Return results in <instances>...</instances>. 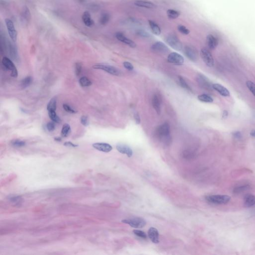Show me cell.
<instances>
[{
  "mask_svg": "<svg viewBox=\"0 0 255 255\" xmlns=\"http://www.w3.org/2000/svg\"><path fill=\"white\" fill-rule=\"evenodd\" d=\"M170 125L168 123H164L157 128L156 134L158 139L163 142H165L170 139Z\"/></svg>",
  "mask_w": 255,
  "mask_h": 255,
  "instance_id": "6da1fadb",
  "label": "cell"
},
{
  "mask_svg": "<svg viewBox=\"0 0 255 255\" xmlns=\"http://www.w3.org/2000/svg\"><path fill=\"white\" fill-rule=\"evenodd\" d=\"M207 201L214 204H225L228 203L231 198L227 195H210L206 197Z\"/></svg>",
  "mask_w": 255,
  "mask_h": 255,
  "instance_id": "7a4b0ae2",
  "label": "cell"
},
{
  "mask_svg": "<svg viewBox=\"0 0 255 255\" xmlns=\"http://www.w3.org/2000/svg\"><path fill=\"white\" fill-rule=\"evenodd\" d=\"M122 222L127 224L133 228H141L144 227L146 225V221L144 219L139 217H134L130 218L125 219Z\"/></svg>",
  "mask_w": 255,
  "mask_h": 255,
  "instance_id": "3957f363",
  "label": "cell"
},
{
  "mask_svg": "<svg viewBox=\"0 0 255 255\" xmlns=\"http://www.w3.org/2000/svg\"><path fill=\"white\" fill-rule=\"evenodd\" d=\"M165 41L170 47L176 51H181L182 50V43L175 35L173 34L168 35L166 38Z\"/></svg>",
  "mask_w": 255,
  "mask_h": 255,
  "instance_id": "277c9868",
  "label": "cell"
},
{
  "mask_svg": "<svg viewBox=\"0 0 255 255\" xmlns=\"http://www.w3.org/2000/svg\"><path fill=\"white\" fill-rule=\"evenodd\" d=\"M93 68L94 69L102 70L110 74L115 76H118L120 74V70L118 68L107 64H96L93 66Z\"/></svg>",
  "mask_w": 255,
  "mask_h": 255,
  "instance_id": "5b68a950",
  "label": "cell"
},
{
  "mask_svg": "<svg viewBox=\"0 0 255 255\" xmlns=\"http://www.w3.org/2000/svg\"><path fill=\"white\" fill-rule=\"evenodd\" d=\"M200 56H201L202 59L204 63L208 67H213L214 65V61L213 56L210 52V51L205 48L201 49L200 51Z\"/></svg>",
  "mask_w": 255,
  "mask_h": 255,
  "instance_id": "8992f818",
  "label": "cell"
},
{
  "mask_svg": "<svg viewBox=\"0 0 255 255\" xmlns=\"http://www.w3.org/2000/svg\"><path fill=\"white\" fill-rule=\"evenodd\" d=\"M2 64L5 69L10 71L11 76L17 78L18 76V72L14 63L8 57H4L2 59Z\"/></svg>",
  "mask_w": 255,
  "mask_h": 255,
  "instance_id": "52a82bcc",
  "label": "cell"
},
{
  "mask_svg": "<svg viewBox=\"0 0 255 255\" xmlns=\"http://www.w3.org/2000/svg\"><path fill=\"white\" fill-rule=\"evenodd\" d=\"M5 24L11 40L13 42H16L17 40V33L14 23L10 19L7 18L5 19Z\"/></svg>",
  "mask_w": 255,
  "mask_h": 255,
  "instance_id": "ba28073f",
  "label": "cell"
},
{
  "mask_svg": "<svg viewBox=\"0 0 255 255\" xmlns=\"http://www.w3.org/2000/svg\"><path fill=\"white\" fill-rule=\"evenodd\" d=\"M167 61L174 65H182L184 63V58L177 52H172L168 56Z\"/></svg>",
  "mask_w": 255,
  "mask_h": 255,
  "instance_id": "9c48e42d",
  "label": "cell"
},
{
  "mask_svg": "<svg viewBox=\"0 0 255 255\" xmlns=\"http://www.w3.org/2000/svg\"><path fill=\"white\" fill-rule=\"evenodd\" d=\"M184 52L186 56L193 62H196L198 60V52L196 49L192 47L186 46L184 48Z\"/></svg>",
  "mask_w": 255,
  "mask_h": 255,
  "instance_id": "30bf717a",
  "label": "cell"
},
{
  "mask_svg": "<svg viewBox=\"0 0 255 255\" xmlns=\"http://www.w3.org/2000/svg\"><path fill=\"white\" fill-rule=\"evenodd\" d=\"M151 48L152 51L158 54H167L170 51L167 45L161 42H156L152 45Z\"/></svg>",
  "mask_w": 255,
  "mask_h": 255,
  "instance_id": "8fae6325",
  "label": "cell"
},
{
  "mask_svg": "<svg viewBox=\"0 0 255 255\" xmlns=\"http://www.w3.org/2000/svg\"><path fill=\"white\" fill-rule=\"evenodd\" d=\"M116 38L118 40H119L120 42H123L124 44H127L129 47H130L132 48H135L136 47V44L135 42H133V40H131L129 38H127V37H125V35H124L123 33H121L120 32L117 33L115 35Z\"/></svg>",
  "mask_w": 255,
  "mask_h": 255,
  "instance_id": "7c38bea8",
  "label": "cell"
},
{
  "mask_svg": "<svg viewBox=\"0 0 255 255\" xmlns=\"http://www.w3.org/2000/svg\"><path fill=\"white\" fill-rule=\"evenodd\" d=\"M93 147L99 151L104 153H109L112 150V147L107 143L97 142L92 145Z\"/></svg>",
  "mask_w": 255,
  "mask_h": 255,
  "instance_id": "4fadbf2b",
  "label": "cell"
},
{
  "mask_svg": "<svg viewBox=\"0 0 255 255\" xmlns=\"http://www.w3.org/2000/svg\"><path fill=\"white\" fill-rule=\"evenodd\" d=\"M116 149L119 152L122 154H126L127 156L130 158L133 155L132 149L126 145L123 144H118L117 145Z\"/></svg>",
  "mask_w": 255,
  "mask_h": 255,
  "instance_id": "5bb4252c",
  "label": "cell"
},
{
  "mask_svg": "<svg viewBox=\"0 0 255 255\" xmlns=\"http://www.w3.org/2000/svg\"><path fill=\"white\" fill-rule=\"evenodd\" d=\"M161 98L158 94H154L152 98V105L155 111L158 114L161 112Z\"/></svg>",
  "mask_w": 255,
  "mask_h": 255,
  "instance_id": "9a60e30c",
  "label": "cell"
},
{
  "mask_svg": "<svg viewBox=\"0 0 255 255\" xmlns=\"http://www.w3.org/2000/svg\"><path fill=\"white\" fill-rule=\"evenodd\" d=\"M134 4L138 7L147 9H154L156 8V6L154 3L148 0H135Z\"/></svg>",
  "mask_w": 255,
  "mask_h": 255,
  "instance_id": "2e32d148",
  "label": "cell"
},
{
  "mask_svg": "<svg viewBox=\"0 0 255 255\" xmlns=\"http://www.w3.org/2000/svg\"><path fill=\"white\" fill-rule=\"evenodd\" d=\"M207 45L210 49H216L218 44V40L213 35H209L206 37Z\"/></svg>",
  "mask_w": 255,
  "mask_h": 255,
  "instance_id": "e0dca14e",
  "label": "cell"
},
{
  "mask_svg": "<svg viewBox=\"0 0 255 255\" xmlns=\"http://www.w3.org/2000/svg\"><path fill=\"white\" fill-rule=\"evenodd\" d=\"M148 235L149 239L153 243L158 244L159 243V233L157 229L154 227L149 228L148 231Z\"/></svg>",
  "mask_w": 255,
  "mask_h": 255,
  "instance_id": "ac0fdd59",
  "label": "cell"
},
{
  "mask_svg": "<svg viewBox=\"0 0 255 255\" xmlns=\"http://www.w3.org/2000/svg\"><path fill=\"white\" fill-rule=\"evenodd\" d=\"M212 88L218 92L221 95L224 97H228L230 96V92L227 89L220 84H214L212 85Z\"/></svg>",
  "mask_w": 255,
  "mask_h": 255,
  "instance_id": "d6986e66",
  "label": "cell"
},
{
  "mask_svg": "<svg viewBox=\"0 0 255 255\" xmlns=\"http://www.w3.org/2000/svg\"><path fill=\"white\" fill-rule=\"evenodd\" d=\"M243 200L244 206L246 207H252L255 205V196L252 194H247Z\"/></svg>",
  "mask_w": 255,
  "mask_h": 255,
  "instance_id": "ffe728a7",
  "label": "cell"
},
{
  "mask_svg": "<svg viewBox=\"0 0 255 255\" xmlns=\"http://www.w3.org/2000/svg\"><path fill=\"white\" fill-rule=\"evenodd\" d=\"M82 19L86 26L91 27L94 25V21L91 18L90 14L87 11H85L82 14Z\"/></svg>",
  "mask_w": 255,
  "mask_h": 255,
  "instance_id": "44dd1931",
  "label": "cell"
},
{
  "mask_svg": "<svg viewBox=\"0 0 255 255\" xmlns=\"http://www.w3.org/2000/svg\"><path fill=\"white\" fill-rule=\"evenodd\" d=\"M149 24L151 28V31L154 35H159L161 33V29L159 26L156 23H155L154 21L149 20Z\"/></svg>",
  "mask_w": 255,
  "mask_h": 255,
  "instance_id": "7402d4cb",
  "label": "cell"
},
{
  "mask_svg": "<svg viewBox=\"0 0 255 255\" xmlns=\"http://www.w3.org/2000/svg\"><path fill=\"white\" fill-rule=\"evenodd\" d=\"M22 20L24 22V23H28L31 19V14H30L29 9L27 7H25L22 12L21 14Z\"/></svg>",
  "mask_w": 255,
  "mask_h": 255,
  "instance_id": "603a6c76",
  "label": "cell"
},
{
  "mask_svg": "<svg viewBox=\"0 0 255 255\" xmlns=\"http://www.w3.org/2000/svg\"><path fill=\"white\" fill-rule=\"evenodd\" d=\"M167 13L168 17L171 19H175L181 15L179 12L173 9H169L167 10Z\"/></svg>",
  "mask_w": 255,
  "mask_h": 255,
  "instance_id": "cb8c5ba5",
  "label": "cell"
},
{
  "mask_svg": "<svg viewBox=\"0 0 255 255\" xmlns=\"http://www.w3.org/2000/svg\"><path fill=\"white\" fill-rule=\"evenodd\" d=\"M57 106V100L56 98H52L47 104V110L48 111H56Z\"/></svg>",
  "mask_w": 255,
  "mask_h": 255,
  "instance_id": "d4e9b609",
  "label": "cell"
},
{
  "mask_svg": "<svg viewBox=\"0 0 255 255\" xmlns=\"http://www.w3.org/2000/svg\"><path fill=\"white\" fill-rule=\"evenodd\" d=\"M71 132V128L69 124H65L63 126L62 130L61 132V134L63 137H66L69 135Z\"/></svg>",
  "mask_w": 255,
  "mask_h": 255,
  "instance_id": "484cf974",
  "label": "cell"
},
{
  "mask_svg": "<svg viewBox=\"0 0 255 255\" xmlns=\"http://www.w3.org/2000/svg\"><path fill=\"white\" fill-rule=\"evenodd\" d=\"M32 78L31 76H28L24 78L23 80L21 81V87L22 89L26 88V87L29 86L31 84L32 82Z\"/></svg>",
  "mask_w": 255,
  "mask_h": 255,
  "instance_id": "4316f807",
  "label": "cell"
},
{
  "mask_svg": "<svg viewBox=\"0 0 255 255\" xmlns=\"http://www.w3.org/2000/svg\"><path fill=\"white\" fill-rule=\"evenodd\" d=\"M79 84L82 87H88L92 85V82L86 77H82L79 79Z\"/></svg>",
  "mask_w": 255,
  "mask_h": 255,
  "instance_id": "83f0119b",
  "label": "cell"
},
{
  "mask_svg": "<svg viewBox=\"0 0 255 255\" xmlns=\"http://www.w3.org/2000/svg\"><path fill=\"white\" fill-rule=\"evenodd\" d=\"M49 116L51 118V120L56 123H60L61 119L56 114V111H49Z\"/></svg>",
  "mask_w": 255,
  "mask_h": 255,
  "instance_id": "f1b7e54d",
  "label": "cell"
},
{
  "mask_svg": "<svg viewBox=\"0 0 255 255\" xmlns=\"http://www.w3.org/2000/svg\"><path fill=\"white\" fill-rule=\"evenodd\" d=\"M178 78H179V83L183 88L187 90L190 91L191 92L192 91V89L189 86V85L186 83V80H184V78L181 76H179Z\"/></svg>",
  "mask_w": 255,
  "mask_h": 255,
  "instance_id": "f546056e",
  "label": "cell"
},
{
  "mask_svg": "<svg viewBox=\"0 0 255 255\" xmlns=\"http://www.w3.org/2000/svg\"><path fill=\"white\" fill-rule=\"evenodd\" d=\"M198 99L199 101L203 102L212 103L213 101V99H212V98L206 94L200 95L198 96Z\"/></svg>",
  "mask_w": 255,
  "mask_h": 255,
  "instance_id": "4dcf8cb0",
  "label": "cell"
},
{
  "mask_svg": "<svg viewBox=\"0 0 255 255\" xmlns=\"http://www.w3.org/2000/svg\"><path fill=\"white\" fill-rule=\"evenodd\" d=\"M110 19V16L107 13H104L101 15V17L100 19V23L102 25L107 24Z\"/></svg>",
  "mask_w": 255,
  "mask_h": 255,
  "instance_id": "1f68e13d",
  "label": "cell"
},
{
  "mask_svg": "<svg viewBox=\"0 0 255 255\" xmlns=\"http://www.w3.org/2000/svg\"><path fill=\"white\" fill-rule=\"evenodd\" d=\"M9 200L12 203L16 205H20L22 201V198L19 196H10L9 197Z\"/></svg>",
  "mask_w": 255,
  "mask_h": 255,
  "instance_id": "d6a6232c",
  "label": "cell"
},
{
  "mask_svg": "<svg viewBox=\"0 0 255 255\" xmlns=\"http://www.w3.org/2000/svg\"><path fill=\"white\" fill-rule=\"evenodd\" d=\"M250 188V186L248 185H244V186H239L238 187H236L234 189V192L235 193H240L242 192L243 191L248 190Z\"/></svg>",
  "mask_w": 255,
  "mask_h": 255,
  "instance_id": "836d02e7",
  "label": "cell"
},
{
  "mask_svg": "<svg viewBox=\"0 0 255 255\" xmlns=\"http://www.w3.org/2000/svg\"><path fill=\"white\" fill-rule=\"evenodd\" d=\"M12 145L15 147H23L26 145V142L24 141H21L19 140H15L12 142Z\"/></svg>",
  "mask_w": 255,
  "mask_h": 255,
  "instance_id": "e575fe53",
  "label": "cell"
},
{
  "mask_svg": "<svg viewBox=\"0 0 255 255\" xmlns=\"http://www.w3.org/2000/svg\"><path fill=\"white\" fill-rule=\"evenodd\" d=\"M246 85L249 90L255 97V84L251 81H248L246 82Z\"/></svg>",
  "mask_w": 255,
  "mask_h": 255,
  "instance_id": "d590c367",
  "label": "cell"
},
{
  "mask_svg": "<svg viewBox=\"0 0 255 255\" xmlns=\"http://www.w3.org/2000/svg\"><path fill=\"white\" fill-rule=\"evenodd\" d=\"M177 29L181 33H182L183 35H188L190 33V31L183 25H181V24L177 26Z\"/></svg>",
  "mask_w": 255,
  "mask_h": 255,
  "instance_id": "8d00e7d4",
  "label": "cell"
},
{
  "mask_svg": "<svg viewBox=\"0 0 255 255\" xmlns=\"http://www.w3.org/2000/svg\"><path fill=\"white\" fill-rule=\"evenodd\" d=\"M137 35H139L140 37L144 38H148L151 37V35L150 34L148 33L147 31H145L144 30H138L137 32Z\"/></svg>",
  "mask_w": 255,
  "mask_h": 255,
  "instance_id": "74e56055",
  "label": "cell"
},
{
  "mask_svg": "<svg viewBox=\"0 0 255 255\" xmlns=\"http://www.w3.org/2000/svg\"><path fill=\"white\" fill-rule=\"evenodd\" d=\"M82 64L81 63H76L75 64V74L77 76H79L81 74L82 71Z\"/></svg>",
  "mask_w": 255,
  "mask_h": 255,
  "instance_id": "f35d334b",
  "label": "cell"
},
{
  "mask_svg": "<svg viewBox=\"0 0 255 255\" xmlns=\"http://www.w3.org/2000/svg\"><path fill=\"white\" fill-rule=\"evenodd\" d=\"M133 232H134V234H135L136 236H138L139 237L142 238V239H146L147 237V235H146V233H145L144 232L141 231V230H135L133 231Z\"/></svg>",
  "mask_w": 255,
  "mask_h": 255,
  "instance_id": "ab89813d",
  "label": "cell"
},
{
  "mask_svg": "<svg viewBox=\"0 0 255 255\" xmlns=\"http://www.w3.org/2000/svg\"><path fill=\"white\" fill-rule=\"evenodd\" d=\"M10 52L11 57H13V59H16L17 56V51H16L15 47H14V46L12 44L10 45Z\"/></svg>",
  "mask_w": 255,
  "mask_h": 255,
  "instance_id": "60d3db41",
  "label": "cell"
},
{
  "mask_svg": "<svg viewBox=\"0 0 255 255\" xmlns=\"http://www.w3.org/2000/svg\"><path fill=\"white\" fill-rule=\"evenodd\" d=\"M63 108L65 111H66L67 112H68V113H72V114L76 113V111H75L74 109H73V108H72L69 105H68L67 104H63Z\"/></svg>",
  "mask_w": 255,
  "mask_h": 255,
  "instance_id": "b9f144b4",
  "label": "cell"
},
{
  "mask_svg": "<svg viewBox=\"0 0 255 255\" xmlns=\"http://www.w3.org/2000/svg\"><path fill=\"white\" fill-rule=\"evenodd\" d=\"M47 130H48L49 131L52 132V131H54L55 130L56 126H55V124H54V123H53L52 122H49V123L47 124Z\"/></svg>",
  "mask_w": 255,
  "mask_h": 255,
  "instance_id": "7bdbcfd3",
  "label": "cell"
},
{
  "mask_svg": "<svg viewBox=\"0 0 255 255\" xmlns=\"http://www.w3.org/2000/svg\"><path fill=\"white\" fill-rule=\"evenodd\" d=\"M123 65L126 69L129 70H133L134 69V66L132 65V63L128 61H125L123 63Z\"/></svg>",
  "mask_w": 255,
  "mask_h": 255,
  "instance_id": "ee69618b",
  "label": "cell"
},
{
  "mask_svg": "<svg viewBox=\"0 0 255 255\" xmlns=\"http://www.w3.org/2000/svg\"><path fill=\"white\" fill-rule=\"evenodd\" d=\"M81 123L84 126H87L88 125V120L87 117L82 116L81 118Z\"/></svg>",
  "mask_w": 255,
  "mask_h": 255,
  "instance_id": "f6af8a7d",
  "label": "cell"
},
{
  "mask_svg": "<svg viewBox=\"0 0 255 255\" xmlns=\"http://www.w3.org/2000/svg\"><path fill=\"white\" fill-rule=\"evenodd\" d=\"M134 116L136 124H140V123H141V118H140V117L139 116V114L137 113H135Z\"/></svg>",
  "mask_w": 255,
  "mask_h": 255,
  "instance_id": "bcb514c9",
  "label": "cell"
},
{
  "mask_svg": "<svg viewBox=\"0 0 255 255\" xmlns=\"http://www.w3.org/2000/svg\"><path fill=\"white\" fill-rule=\"evenodd\" d=\"M64 145L65 146H66V147H72V148H76V147H77L78 146V145H77L74 144H73V143L70 142H66L64 143Z\"/></svg>",
  "mask_w": 255,
  "mask_h": 255,
  "instance_id": "7dc6e473",
  "label": "cell"
},
{
  "mask_svg": "<svg viewBox=\"0 0 255 255\" xmlns=\"http://www.w3.org/2000/svg\"><path fill=\"white\" fill-rule=\"evenodd\" d=\"M54 140L57 141V142H61V140H62V139H61L60 137H56L54 138Z\"/></svg>",
  "mask_w": 255,
  "mask_h": 255,
  "instance_id": "c3c4849f",
  "label": "cell"
},
{
  "mask_svg": "<svg viewBox=\"0 0 255 255\" xmlns=\"http://www.w3.org/2000/svg\"><path fill=\"white\" fill-rule=\"evenodd\" d=\"M251 134L253 136H254V137H255V131H253Z\"/></svg>",
  "mask_w": 255,
  "mask_h": 255,
  "instance_id": "681fc988",
  "label": "cell"
}]
</instances>
